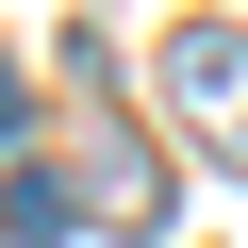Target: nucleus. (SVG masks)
<instances>
[{"instance_id":"obj_4","label":"nucleus","mask_w":248,"mask_h":248,"mask_svg":"<svg viewBox=\"0 0 248 248\" xmlns=\"http://www.w3.org/2000/svg\"><path fill=\"white\" fill-rule=\"evenodd\" d=\"M0 133H33V83H17V66H0Z\"/></svg>"},{"instance_id":"obj_3","label":"nucleus","mask_w":248,"mask_h":248,"mask_svg":"<svg viewBox=\"0 0 248 248\" xmlns=\"http://www.w3.org/2000/svg\"><path fill=\"white\" fill-rule=\"evenodd\" d=\"M83 232V199L50 182V166H17V182H0V248H66Z\"/></svg>"},{"instance_id":"obj_2","label":"nucleus","mask_w":248,"mask_h":248,"mask_svg":"<svg viewBox=\"0 0 248 248\" xmlns=\"http://www.w3.org/2000/svg\"><path fill=\"white\" fill-rule=\"evenodd\" d=\"M66 199H83V215H116V232H149V215H166V166H149V149H133V133H99V149H83V182H66Z\"/></svg>"},{"instance_id":"obj_1","label":"nucleus","mask_w":248,"mask_h":248,"mask_svg":"<svg viewBox=\"0 0 248 248\" xmlns=\"http://www.w3.org/2000/svg\"><path fill=\"white\" fill-rule=\"evenodd\" d=\"M166 99H182V116H215V133L248 149V33H182V50H166Z\"/></svg>"}]
</instances>
